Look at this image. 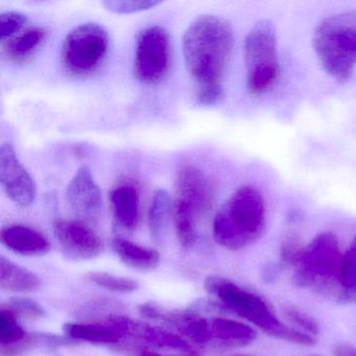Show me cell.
<instances>
[{"instance_id": "obj_1", "label": "cell", "mask_w": 356, "mask_h": 356, "mask_svg": "<svg viewBox=\"0 0 356 356\" xmlns=\"http://www.w3.org/2000/svg\"><path fill=\"white\" fill-rule=\"evenodd\" d=\"M233 47L232 26L220 16H200L187 28L182 39L183 57L200 87L222 85Z\"/></svg>"}, {"instance_id": "obj_2", "label": "cell", "mask_w": 356, "mask_h": 356, "mask_svg": "<svg viewBox=\"0 0 356 356\" xmlns=\"http://www.w3.org/2000/svg\"><path fill=\"white\" fill-rule=\"evenodd\" d=\"M266 222V206L261 193L252 185H243L216 212L212 234L218 245L237 251L255 243Z\"/></svg>"}, {"instance_id": "obj_3", "label": "cell", "mask_w": 356, "mask_h": 356, "mask_svg": "<svg viewBox=\"0 0 356 356\" xmlns=\"http://www.w3.org/2000/svg\"><path fill=\"white\" fill-rule=\"evenodd\" d=\"M205 289L209 295L216 298L225 309L252 323L270 337L304 346L316 343V337L281 322L264 298L243 289L229 279L208 277Z\"/></svg>"}, {"instance_id": "obj_4", "label": "cell", "mask_w": 356, "mask_h": 356, "mask_svg": "<svg viewBox=\"0 0 356 356\" xmlns=\"http://www.w3.org/2000/svg\"><path fill=\"white\" fill-rule=\"evenodd\" d=\"M314 53L323 70L337 83H346L356 66V10L327 16L312 37Z\"/></svg>"}, {"instance_id": "obj_5", "label": "cell", "mask_w": 356, "mask_h": 356, "mask_svg": "<svg viewBox=\"0 0 356 356\" xmlns=\"http://www.w3.org/2000/svg\"><path fill=\"white\" fill-rule=\"evenodd\" d=\"M343 255L333 233H320L304 247L300 261L295 266L296 283L337 301H350L341 282Z\"/></svg>"}, {"instance_id": "obj_6", "label": "cell", "mask_w": 356, "mask_h": 356, "mask_svg": "<svg viewBox=\"0 0 356 356\" xmlns=\"http://www.w3.org/2000/svg\"><path fill=\"white\" fill-rule=\"evenodd\" d=\"M211 203L212 189L205 174L195 166H183L176 180L174 222L179 243L184 249L197 243V224Z\"/></svg>"}, {"instance_id": "obj_7", "label": "cell", "mask_w": 356, "mask_h": 356, "mask_svg": "<svg viewBox=\"0 0 356 356\" xmlns=\"http://www.w3.org/2000/svg\"><path fill=\"white\" fill-rule=\"evenodd\" d=\"M247 86L254 95L274 88L280 78L278 38L274 24L262 19L249 31L243 42Z\"/></svg>"}, {"instance_id": "obj_8", "label": "cell", "mask_w": 356, "mask_h": 356, "mask_svg": "<svg viewBox=\"0 0 356 356\" xmlns=\"http://www.w3.org/2000/svg\"><path fill=\"white\" fill-rule=\"evenodd\" d=\"M109 49L107 31L97 24H84L70 31L62 47L64 67L74 76H87L99 67Z\"/></svg>"}, {"instance_id": "obj_9", "label": "cell", "mask_w": 356, "mask_h": 356, "mask_svg": "<svg viewBox=\"0 0 356 356\" xmlns=\"http://www.w3.org/2000/svg\"><path fill=\"white\" fill-rule=\"evenodd\" d=\"M170 63V39L159 26H149L140 33L135 51L136 78L145 84L159 82L168 72Z\"/></svg>"}, {"instance_id": "obj_10", "label": "cell", "mask_w": 356, "mask_h": 356, "mask_svg": "<svg viewBox=\"0 0 356 356\" xmlns=\"http://www.w3.org/2000/svg\"><path fill=\"white\" fill-rule=\"evenodd\" d=\"M54 233L62 252L70 259L86 261L103 251L101 237L83 220H58L54 225Z\"/></svg>"}, {"instance_id": "obj_11", "label": "cell", "mask_w": 356, "mask_h": 356, "mask_svg": "<svg viewBox=\"0 0 356 356\" xmlns=\"http://www.w3.org/2000/svg\"><path fill=\"white\" fill-rule=\"evenodd\" d=\"M0 181L10 200L20 207H29L36 199V184L16 155L11 143L0 147Z\"/></svg>"}, {"instance_id": "obj_12", "label": "cell", "mask_w": 356, "mask_h": 356, "mask_svg": "<svg viewBox=\"0 0 356 356\" xmlns=\"http://www.w3.org/2000/svg\"><path fill=\"white\" fill-rule=\"evenodd\" d=\"M132 320L120 314L88 322L67 323L63 330L70 341H86L97 345H115L131 337Z\"/></svg>"}, {"instance_id": "obj_13", "label": "cell", "mask_w": 356, "mask_h": 356, "mask_svg": "<svg viewBox=\"0 0 356 356\" xmlns=\"http://www.w3.org/2000/svg\"><path fill=\"white\" fill-rule=\"evenodd\" d=\"M66 197L74 213L86 220H97L103 210L102 191L88 166H81L66 189Z\"/></svg>"}, {"instance_id": "obj_14", "label": "cell", "mask_w": 356, "mask_h": 356, "mask_svg": "<svg viewBox=\"0 0 356 356\" xmlns=\"http://www.w3.org/2000/svg\"><path fill=\"white\" fill-rule=\"evenodd\" d=\"M0 241L8 249L22 256L44 255L51 250V243L43 233L24 225L3 227Z\"/></svg>"}, {"instance_id": "obj_15", "label": "cell", "mask_w": 356, "mask_h": 356, "mask_svg": "<svg viewBox=\"0 0 356 356\" xmlns=\"http://www.w3.org/2000/svg\"><path fill=\"white\" fill-rule=\"evenodd\" d=\"M114 218L120 227L133 231L140 220V193L131 183L118 185L110 193Z\"/></svg>"}, {"instance_id": "obj_16", "label": "cell", "mask_w": 356, "mask_h": 356, "mask_svg": "<svg viewBox=\"0 0 356 356\" xmlns=\"http://www.w3.org/2000/svg\"><path fill=\"white\" fill-rule=\"evenodd\" d=\"M18 316L7 306L0 308V347L3 354L17 355L34 346L40 337L29 334L18 323Z\"/></svg>"}, {"instance_id": "obj_17", "label": "cell", "mask_w": 356, "mask_h": 356, "mask_svg": "<svg viewBox=\"0 0 356 356\" xmlns=\"http://www.w3.org/2000/svg\"><path fill=\"white\" fill-rule=\"evenodd\" d=\"M211 343L224 348L243 347L253 343L257 333L250 325L231 318H209Z\"/></svg>"}, {"instance_id": "obj_18", "label": "cell", "mask_w": 356, "mask_h": 356, "mask_svg": "<svg viewBox=\"0 0 356 356\" xmlns=\"http://www.w3.org/2000/svg\"><path fill=\"white\" fill-rule=\"evenodd\" d=\"M112 248L118 257L129 268L149 272L159 266V252L153 248L138 245L124 237H115L112 241Z\"/></svg>"}, {"instance_id": "obj_19", "label": "cell", "mask_w": 356, "mask_h": 356, "mask_svg": "<svg viewBox=\"0 0 356 356\" xmlns=\"http://www.w3.org/2000/svg\"><path fill=\"white\" fill-rule=\"evenodd\" d=\"M0 287L3 291L14 293H35L41 287L38 275L19 264L7 259L5 256L0 258Z\"/></svg>"}, {"instance_id": "obj_20", "label": "cell", "mask_w": 356, "mask_h": 356, "mask_svg": "<svg viewBox=\"0 0 356 356\" xmlns=\"http://www.w3.org/2000/svg\"><path fill=\"white\" fill-rule=\"evenodd\" d=\"M174 218V202L168 191L159 189L154 193L149 210V228L152 238L158 245H163Z\"/></svg>"}, {"instance_id": "obj_21", "label": "cell", "mask_w": 356, "mask_h": 356, "mask_svg": "<svg viewBox=\"0 0 356 356\" xmlns=\"http://www.w3.org/2000/svg\"><path fill=\"white\" fill-rule=\"evenodd\" d=\"M131 326H132L131 337H137L147 345L156 348H163V349L193 352V347L187 339H184V337L180 335L175 334L172 331L153 326L147 323L136 322V321H132Z\"/></svg>"}, {"instance_id": "obj_22", "label": "cell", "mask_w": 356, "mask_h": 356, "mask_svg": "<svg viewBox=\"0 0 356 356\" xmlns=\"http://www.w3.org/2000/svg\"><path fill=\"white\" fill-rule=\"evenodd\" d=\"M47 33L44 29L32 28L22 34L10 39L6 45V51L10 59L20 61L30 57L47 39Z\"/></svg>"}, {"instance_id": "obj_23", "label": "cell", "mask_w": 356, "mask_h": 356, "mask_svg": "<svg viewBox=\"0 0 356 356\" xmlns=\"http://www.w3.org/2000/svg\"><path fill=\"white\" fill-rule=\"evenodd\" d=\"M89 280L97 286L103 287L113 293H131L138 289L139 284L135 279L118 276L106 272H93L88 275Z\"/></svg>"}, {"instance_id": "obj_24", "label": "cell", "mask_w": 356, "mask_h": 356, "mask_svg": "<svg viewBox=\"0 0 356 356\" xmlns=\"http://www.w3.org/2000/svg\"><path fill=\"white\" fill-rule=\"evenodd\" d=\"M341 282L350 301L356 299V236L343 255L341 268Z\"/></svg>"}, {"instance_id": "obj_25", "label": "cell", "mask_w": 356, "mask_h": 356, "mask_svg": "<svg viewBox=\"0 0 356 356\" xmlns=\"http://www.w3.org/2000/svg\"><path fill=\"white\" fill-rule=\"evenodd\" d=\"M103 5L112 13L133 14L153 9L160 3L156 0H107Z\"/></svg>"}, {"instance_id": "obj_26", "label": "cell", "mask_w": 356, "mask_h": 356, "mask_svg": "<svg viewBox=\"0 0 356 356\" xmlns=\"http://www.w3.org/2000/svg\"><path fill=\"white\" fill-rule=\"evenodd\" d=\"M283 316L293 325V328L303 331L307 334L316 337L318 333V325L309 314L300 310L299 308L287 306L283 309Z\"/></svg>"}, {"instance_id": "obj_27", "label": "cell", "mask_w": 356, "mask_h": 356, "mask_svg": "<svg viewBox=\"0 0 356 356\" xmlns=\"http://www.w3.org/2000/svg\"><path fill=\"white\" fill-rule=\"evenodd\" d=\"M5 306L11 309L18 318L20 316L31 320H38L47 314L40 304L28 298H13Z\"/></svg>"}, {"instance_id": "obj_28", "label": "cell", "mask_w": 356, "mask_h": 356, "mask_svg": "<svg viewBox=\"0 0 356 356\" xmlns=\"http://www.w3.org/2000/svg\"><path fill=\"white\" fill-rule=\"evenodd\" d=\"M28 22V18L17 12H7L0 16V37L1 40L13 38Z\"/></svg>"}, {"instance_id": "obj_29", "label": "cell", "mask_w": 356, "mask_h": 356, "mask_svg": "<svg viewBox=\"0 0 356 356\" xmlns=\"http://www.w3.org/2000/svg\"><path fill=\"white\" fill-rule=\"evenodd\" d=\"M304 245L300 243L299 239L295 236H289L283 241L281 245L280 256L285 264L293 266H297L300 261L302 253H303Z\"/></svg>"}, {"instance_id": "obj_30", "label": "cell", "mask_w": 356, "mask_h": 356, "mask_svg": "<svg viewBox=\"0 0 356 356\" xmlns=\"http://www.w3.org/2000/svg\"><path fill=\"white\" fill-rule=\"evenodd\" d=\"M225 90L222 85H208L200 87L197 99L201 105L212 106L220 103L224 99Z\"/></svg>"}, {"instance_id": "obj_31", "label": "cell", "mask_w": 356, "mask_h": 356, "mask_svg": "<svg viewBox=\"0 0 356 356\" xmlns=\"http://www.w3.org/2000/svg\"><path fill=\"white\" fill-rule=\"evenodd\" d=\"M334 356H356V348L349 343H339L333 350Z\"/></svg>"}, {"instance_id": "obj_32", "label": "cell", "mask_w": 356, "mask_h": 356, "mask_svg": "<svg viewBox=\"0 0 356 356\" xmlns=\"http://www.w3.org/2000/svg\"><path fill=\"white\" fill-rule=\"evenodd\" d=\"M138 356H163L161 354L157 353V352L152 351L149 349H140L138 351Z\"/></svg>"}, {"instance_id": "obj_33", "label": "cell", "mask_w": 356, "mask_h": 356, "mask_svg": "<svg viewBox=\"0 0 356 356\" xmlns=\"http://www.w3.org/2000/svg\"><path fill=\"white\" fill-rule=\"evenodd\" d=\"M231 356H251V355H245V354H236V355H231Z\"/></svg>"}]
</instances>
